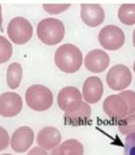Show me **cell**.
<instances>
[{"label":"cell","mask_w":135,"mask_h":155,"mask_svg":"<svg viewBox=\"0 0 135 155\" xmlns=\"http://www.w3.org/2000/svg\"><path fill=\"white\" fill-rule=\"evenodd\" d=\"M33 34V28L28 19L24 17H15L7 26V35L10 40L17 44H26L31 40Z\"/></svg>","instance_id":"cell-4"},{"label":"cell","mask_w":135,"mask_h":155,"mask_svg":"<svg viewBox=\"0 0 135 155\" xmlns=\"http://www.w3.org/2000/svg\"><path fill=\"white\" fill-rule=\"evenodd\" d=\"M133 45H134L135 47V29L134 31H133Z\"/></svg>","instance_id":"cell-27"},{"label":"cell","mask_w":135,"mask_h":155,"mask_svg":"<svg viewBox=\"0 0 135 155\" xmlns=\"http://www.w3.org/2000/svg\"><path fill=\"white\" fill-rule=\"evenodd\" d=\"M91 117V107L87 103L83 102L77 109L64 113V120L68 125L79 126L87 124Z\"/></svg>","instance_id":"cell-15"},{"label":"cell","mask_w":135,"mask_h":155,"mask_svg":"<svg viewBox=\"0 0 135 155\" xmlns=\"http://www.w3.org/2000/svg\"><path fill=\"white\" fill-rule=\"evenodd\" d=\"M23 107V101L16 93L6 92L0 95V116L14 117L18 116Z\"/></svg>","instance_id":"cell-10"},{"label":"cell","mask_w":135,"mask_h":155,"mask_svg":"<svg viewBox=\"0 0 135 155\" xmlns=\"http://www.w3.org/2000/svg\"><path fill=\"white\" fill-rule=\"evenodd\" d=\"M81 19L89 27H98L105 19V10L98 4H83L81 5Z\"/></svg>","instance_id":"cell-12"},{"label":"cell","mask_w":135,"mask_h":155,"mask_svg":"<svg viewBox=\"0 0 135 155\" xmlns=\"http://www.w3.org/2000/svg\"><path fill=\"white\" fill-rule=\"evenodd\" d=\"M26 101L31 109L42 112L52 107L54 96L48 87L36 84L27 88L26 92Z\"/></svg>","instance_id":"cell-3"},{"label":"cell","mask_w":135,"mask_h":155,"mask_svg":"<svg viewBox=\"0 0 135 155\" xmlns=\"http://www.w3.org/2000/svg\"><path fill=\"white\" fill-rule=\"evenodd\" d=\"M36 141L39 147L46 151H52L61 144V134L55 127H44L39 131Z\"/></svg>","instance_id":"cell-14"},{"label":"cell","mask_w":135,"mask_h":155,"mask_svg":"<svg viewBox=\"0 0 135 155\" xmlns=\"http://www.w3.org/2000/svg\"><path fill=\"white\" fill-rule=\"evenodd\" d=\"M133 81L130 69L124 64H116L111 68L106 75L108 87L114 91H122L129 87Z\"/></svg>","instance_id":"cell-6"},{"label":"cell","mask_w":135,"mask_h":155,"mask_svg":"<svg viewBox=\"0 0 135 155\" xmlns=\"http://www.w3.org/2000/svg\"><path fill=\"white\" fill-rule=\"evenodd\" d=\"M104 94V85L100 78L91 76L86 78L83 86V97L89 104L97 103Z\"/></svg>","instance_id":"cell-13"},{"label":"cell","mask_w":135,"mask_h":155,"mask_svg":"<svg viewBox=\"0 0 135 155\" xmlns=\"http://www.w3.org/2000/svg\"><path fill=\"white\" fill-rule=\"evenodd\" d=\"M119 94L125 100L128 107H129V115L135 113V92L132 90H125L120 92Z\"/></svg>","instance_id":"cell-22"},{"label":"cell","mask_w":135,"mask_h":155,"mask_svg":"<svg viewBox=\"0 0 135 155\" xmlns=\"http://www.w3.org/2000/svg\"><path fill=\"white\" fill-rule=\"evenodd\" d=\"M70 4H43L42 6L44 10L52 15L61 13L62 12H65L70 7Z\"/></svg>","instance_id":"cell-21"},{"label":"cell","mask_w":135,"mask_h":155,"mask_svg":"<svg viewBox=\"0 0 135 155\" xmlns=\"http://www.w3.org/2000/svg\"><path fill=\"white\" fill-rule=\"evenodd\" d=\"M10 143V137L7 130L0 126V152L8 147Z\"/></svg>","instance_id":"cell-24"},{"label":"cell","mask_w":135,"mask_h":155,"mask_svg":"<svg viewBox=\"0 0 135 155\" xmlns=\"http://www.w3.org/2000/svg\"><path fill=\"white\" fill-rule=\"evenodd\" d=\"M84 148L81 142L71 138L62 142L52 150L50 155H83Z\"/></svg>","instance_id":"cell-16"},{"label":"cell","mask_w":135,"mask_h":155,"mask_svg":"<svg viewBox=\"0 0 135 155\" xmlns=\"http://www.w3.org/2000/svg\"><path fill=\"white\" fill-rule=\"evenodd\" d=\"M118 129L122 135L135 134V113L125 116L122 120L118 121Z\"/></svg>","instance_id":"cell-19"},{"label":"cell","mask_w":135,"mask_h":155,"mask_svg":"<svg viewBox=\"0 0 135 155\" xmlns=\"http://www.w3.org/2000/svg\"><path fill=\"white\" fill-rule=\"evenodd\" d=\"M1 155H11V154H10V153H4V154H1Z\"/></svg>","instance_id":"cell-29"},{"label":"cell","mask_w":135,"mask_h":155,"mask_svg":"<svg viewBox=\"0 0 135 155\" xmlns=\"http://www.w3.org/2000/svg\"><path fill=\"white\" fill-rule=\"evenodd\" d=\"M38 38L47 45H56L65 35V27L62 21L55 18H46L37 25Z\"/></svg>","instance_id":"cell-2"},{"label":"cell","mask_w":135,"mask_h":155,"mask_svg":"<svg viewBox=\"0 0 135 155\" xmlns=\"http://www.w3.org/2000/svg\"><path fill=\"white\" fill-rule=\"evenodd\" d=\"M59 107L65 113L77 109L83 103L82 94L76 87H65L60 90L57 96Z\"/></svg>","instance_id":"cell-7"},{"label":"cell","mask_w":135,"mask_h":155,"mask_svg":"<svg viewBox=\"0 0 135 155\" xmlns=\"http://www.w3.org/2000/svg\"><path fill=\"white\" fill-rule=\"evenodd\" d=\"M124 155H135V134L125 137Z\"/></svg>","instance_id":"cell-23"},{"label":"cell","mask_w":135,"mask_h":155,"mask_svg":"<svg viewBox=\"0 0 135 155\" xmlns=\"http://www.w3.org/2000/svg\"><path fill=\"white\" fill-rule=\"evenodd\" d=\"M104 111L112 120L120 121L129 116V107L125 100L118 94H111L105 100L103 104Z\"/></svg>","instance_id":"cell-8"},{"label":"cell","mask_w":135,"mask_h":155,"mask_svg":"<svg viewBox=\"0 0 135 155\" xmlns=\"http://www.w3.org/2000/svg\"><path fill=\"white\" fill-rule=\"evenodd\" d=\"M27 155H49L47 153L46 150H44L43 148L41 147H39V146H35L33 148H32Z\"/></svg>","instance_id":"cell-25"},{"label":"cell","mask_w":135,"mask_h":155,"mask_svg":"<svg viewBox=\"0 0 135 155\" xmlns=\"http://www.w3.org/2000/svg\"><path fill=\"white\" fill-rule=\"evenodd\" d=\"M133 71H134V73H135V61H134V63H133Z\"/></svg>","instance_id":"cell-28"},{"label":"cell","mask_w":135,"mask_h":155,"mask_svg":"<svg viewBox=\"0 0 135 155\" xmlns=\"http://www.w3.org/2000/svg\"><path fill=\"white\" fill-rule=\"evenodd\" d=\"M55 63L61 71L75 73L83 64V53L74 44H62L55 53Z\"/></svg>","instance_id":"cell-1"},{"label":"cell","mask_w":135,"mask_h":155,"mask_svg":"<svg viewBox=\"0 0 135 155\" xmlns=\"http://www.w3.org/2000/svg\"><path fill=\"white\" fill-rule=\"evenodd\" d=\"M98 41L105 49L115 51L125 44V33L118 26L107 25L99 31Z\"/></svg>","instance_id":"cell-5"},{"label":"cell","mask_w":135,"mask_h":155,"mask_svg":"<svg viewBox=\"0 0 135 155\" xmlns=\"http://www.w3.org/2000/svg\"><path fill=\"white\" fill-rule=\"evenodd\" d=\"M118 17L120 22L124 25H135V4L121 5L118 12Z\"/></svg>","instance_id":"cell-18"},{"label":"cell","mask_w":135,"mask_h":155,"mask_svg":"<svg viewBox=\"0 0 135 155\" xmlns=\"http://www.w3.org/2000/svg\"><path fill=\"white\" fill-rule=\"evenodd\" d=\"M0 30L3 31V16H2V6L0 5Z\"/></svg>","instance_id":"cell-26"},{"label":"cell","mask_w":135,"mask_h":155,"mask_svg":"<svg viewBox=\"0 0 135 155\" xmlns=\"http://www.w3.org/2000/svg\"><path fill=\"white\" fill-rule=\"evenodd\" d=\"M110 61V57L105 50L96 48L87 53L84 58V65L90 72L101 73L108 68Z\"/></svg>","instance_id":"cell-11"},{"label":"cell","mask_w":135,"mask_h":155,"mask_svg":"<svg viewBox=\"0 0 135 155\" xmlns=\"http://www.w3.org/2000/svg\"><path fill=\"white\" fill-rule=\"evenodd\" d=\"M23 76V69L19 63H12L7 68L6 82L11 89H17L20 85Z\"/></svg>","instance_id":"cell-17"},{"label":"cell","mask_w":135,"mask_h":155,"mask_svg":"<svg viewBox=\"0 0 135 155\" xmlns=\"http://www.w3.org/2000/svg\"><path fill=\"white\" fill-rule=\"evenodd\" d=\"M12 56V45L5 36L0 35V64L7 62Z\"/></svg>","instance_id":"cell-20"},{"label":"cell","mask_w":135,"mask_h":155,"mask_svg":"<svg viewBox=\"0 0 135 155\" xmlns=\"http://www.w3.org/2000/svg\"><path fill=\"white\" fill-rule=\"evenodd\" d=\"M34 141V132L28 126L18 128L11 136V146L16 153H26Z\"/></svg>","instance_id":"cell-9"}]
</instances>
